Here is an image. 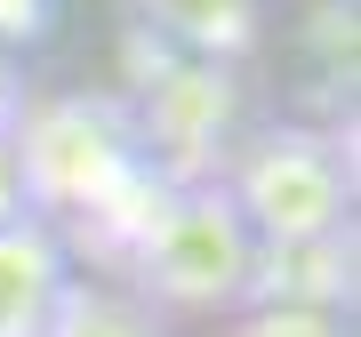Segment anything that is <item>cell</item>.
Segmentation results:
<instances>
[{
  "label": "cell",
  "mask_w": 361,
  "mask_h": 337,
  "mask_svg": "<svg viewBox=\"0 0 361 337\" xmlns=\"http://www.w3.org/2000/svg\"><path fill=\"white\" fill-rule=\"evenodd\" d=\"M8 153H16V185H25V217H40V225H80L145 177L129 104L89 97V89L25 97V113L8 129Z\"/></svg>",
  "instance_id": "1"
},
{
  "label": "cell",
  "mask_w": 361,
  "mask_h": 337,
  "mask_svg": "<svg viewBox=\"0 0 361 337\" xmlns=\"http://www.w3.org/2000/svg\"><path fill=\"white\" fill-rule=\"evenodd\" d=\"M249 265H257V233L241 225V209L217 177L209 185H169L161 209L145 217V233L121 249V273L137 281V305L153 313H241Z\"/></svg>",
  "instance_id": "2"
},
{
  "label": "cell",
  "mask_w": 361,
  "mask_h": 337,
  "mask_svg": "<svg viewBox=\"0 0 361 337\" xmlns=\"http://www.w3.org/2000/svg\"><path fill=\"white\" fill-rule=\"evenodd\" d=\"M225 193L241 209V225L257 233V249H297V241H337L353 233V153L329 129L281 121L233 145Z\"/></svg>",
  "instance_id": "3"
},
{
  "label": "cell",
  "mask_w": 361,
  "mask_h": 337,
  "mask_svg": "<svg viewBox=\"0 0 361 337\" xmlns=\"http://www.w3.org/2000/svg\"><path fill=\"white\" fill-rule=\"evenodd\" d=\"M233 121H241V80L233 65H193V56H169L145 80V97L129 104L137 153L161 185H209L225 177L233 153Z\"/></svg>",
  "instance_id": "4"
},
{
  "label": "cell",
  "mask_w": 361,
  "mask_h": 337,
  "mask_svg": "<svg viewBox=\"0 0 361 337\" xmlns=\"http://www.w3.org/2000/svg\"><path fill=\"white\" fill-rule=\"evenodd\" d=\"M65 289H73V257L56 225L40 217L0 225V337H49V313Z\"/></svg>",
  "instance_id": "5"
},
{
  "label": "cell",
  "mask_w": 361,
  "mask_h": 337,
  "mask_svg": "<svg viewBox=\"0 0 361 337\" xmlns=\"http://www.w3.org/2000/svg\"><path fill=\"white\" fill-rule=\"evenodd\" d=\"M137 25L161 40L169 56H193V65H241L257 49L265 0H137Z\"/></svg>",
  "instance_id": "6"
},
{
  "label": "cell",
  "mask_w": 361,
  "mask_h": 337,
  "mask_svg": "<svg viewBox=\"0 0 361 337\" xmlns=\"http://www.w3.org/2000/svg\"><path fill=\"white\" fill-rule=\"evenodd\" d=\"M241 305H322V313H345L353 305V233L297 241V249H257Z\"/></svg>",
  "instance_id": "7"
},
{
  "label": "cell",
  "mask_w": 361,
  "mask_h": 337,
  "mask_svg": "<svg viewBox=\"0 0 361 337\" xmlns=\"http://www.w3.org/2000/svg\"><path fill=\"white\" fill-rule=\"evenodd\" d=\"M49 337H161V321L104 281H73L49 313Z\"/></svg>",
  "instance_id": "8"
},
{
  "label": "cell",
  "mask_w": 361,
  "mask_h": 337,
  "mask_svg": "<svg viewBox=\"0 0 361 337\" xmlns=\"http://www.w3.org/2000/svg\"><path fill=\"white\" fill-rule=\"evenodd\" d=\"M225 337H353V313H322V305H241Z\"/></svg>",
  "instance_id": "9"
},
{
  "label": "cell",
  "mask_w": 361,
  "mask_h": 337,
  "mask_svg": "<svg viewBox=\"0 0 361 337\" xmlns=\"http://www.w3.org/2000/svg\"><path fill=\"white\" fill-rule=\"evenodd\" d=\"M25 97H32V89H25V65H16L8 49H0V137L16 129V113H25Z\"/></svg>",
  "instance_id": "10"
},
{
  "label": "cell",
  "mask_w": 361,
  "mask_h": 337,
  "mask_svg": "<svg viewBox=\"0 0 361 337\" xmlns=\"http://www.w3.org/2000/svg\"><path fill=\"white\" fill-rule=\"evenodd\" d=\"M16 217H25V185H16V153L0 137V225H16Z\"/></svg>",
  "instance_id": "11"
}]
</instances>
